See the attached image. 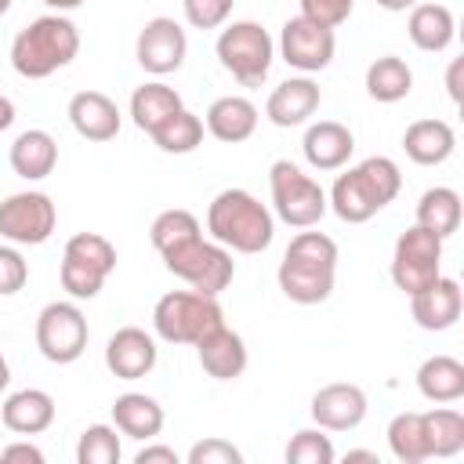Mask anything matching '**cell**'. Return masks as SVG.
<instances>
[{"mask_svg": "<svg viewBox=\"0 0 464 464\" xmlns=\"http://www.w3.org/2000/svg\"><path fill=\"white\" fill-rule=\"evenodd\" d=\"M399 188H402L399 163L392 156H366L362 163L337 174V181L326 196V207L344 225H362L377 210H384L399 196Z\"/></svg>", "mask_w": 464, "mask_h": 464, "instance_id": "6da1fadb", "label": "cell"}, {"mask_svg": "<svg viewBox=\"0 0 464 464\" xmlns=\"http://www.w3.org/2000/svg\"><path fill=\"white\" fill-rule=\"evenodd\" d=\"M276 279L294 304H323L337 279V243L326 232H297L279 261Z\"/></svg>", "mask_w": 464, "mask_h": 464, "instance_id": "7a4b0ae2", "label": "cell"}, {"mask_svg": "<svg viewBox=\"0 0 464 464\" xmlns=\"http://www.w3.org/2000/svg\"><path fill=\"white\" fill-rule=\"evenodd\" d=\"M207 232L236 254H261L272 246L276 218L246 188H221L207 207Z\"/></svg>", "mask_w": 464, "mask_h": 464, "instance_id": "3957f363", "label": "cell"}, {"mask_svg": "<svg viewBox=\"0 0 464 464\" xmlns=\"http://www.w3.org/2000/svg\"><path fill=\"white\" fill-rule=\"evenodd\" d=\"M80 54V29L65 14H40L11 40V65L25 80H47Z\"/></svg>", "mask_w": 464, "mask_h": 464, "instance_id": "277c9868", "label": "cell"}, {"mask_svg": "<svg viewBox=\"0 0 464 464\" xmlns=\"http://www.w3.org/2000/svg\"><path fill=\"white\" fill-rule=\"evenodd\" d=\"M221 323H225V312L218 297L199 290H170L152 308V330L167 344H196Z\"/></svg>", "mask_w": 464, "mask_h": 464, "instance_id": "5b68a950", "label": "cell"}, {"mask_svg": "<svg viewBox=\"0 0 464 464\" xmlns=\"http://www.w3.org/2000/svg\"><path fill=\"white\" fill-rule=\"evenodd\" d=\"M218 62L225 72H232V80H239L243 87H261L268 80L272 58H276V44L268 36V29L261 22H232L218 33Z\"/></svg>", "mask_w": 464, "mask_h": 464, "instance_id": "8992f818", "label": "cell"}, {"mask_svg": "<svg viewBox=\"0 0 464 464\" xmlns=\"http://www.w3.org/2000/svg\"><path fill=\"white\" fill-rule=\"evenodd\" d=\"M268 192H272L276 218L286 221L290 228H312L330 210L323 185L290 160H276L268 167Z\"/></svg>", "mask_w": 464, "mask_h": 464, "instance_id": "52a82bcc", "label": "cell"}, {"mask_svg": "<svg viewBox=\"0 0 464 464\" xmlns=\"http://www.w3.org/2000/svg\"><path fill=\"white\" fill-rule=\"evenodd\" d=\"M112 268H116V246L98 232H76L62 250V272H58L62 290L76 301H91L102 294Z\"/></svg>", "mask_w": 464, "mask_h": 464, "instance_id": "ba28073f", "label": "cell"}, {"mask_svg": "<svg viewBox=\"0 0 464 464\" xmlns=\"http://www.w3.org/2000/svg\"><path fill=\"white\" fill-rule=\"evenodd\" d=\"M163 265H167V272H174L178 279H185L192 290L210 294V297H218L221 290H228L232 279H236L232 250L221 246V243H214V239H203V236H196L185 246L163 254Z\"/></svg>", "mask_w": 464, "mask_h": 464, "instance_id": "9c48e42d", "label": "cell"}, {"mask_svg": "<svg viewBox=\"0 0 464 464\" xmlns=\"http://www.w3.org/2000/svg\"><path fill=\"white\" fill-rule=\"evenodd\" d=\"M87 315L80 312L76 301H51L40 308L36 315V348L47 362L54 366H69L83 355L87 348Z\"/></svg>", "mask_w": 464, "mask_h": 464, "instance_id": "30bf717a", "label": "cell"}, {"mask_svg": "<svg viewBox=\"0 0 464 464\" xmlns=\"http://www.w3.org/2000/svg\"><path fill=\"white\" fill-rule=\"evenodd\" d=\"M442 276V239L420 225H410L392 250V283L410 297Z\"/></svg>", "mask_w": 464, "mask_h": 464, "instance_id": "8fae6325", "label": "cell"}, {"mask_svg": "<svg viewBox=\"0 0 464 464\" xmlns=\"http://www.w3.org/2000/svg\"><path fill=\"white\" fill-rule=\"evenodd\" d=\"M58 225V210L47 192H14L0 199V239L14 246H40L51 239Z\"/></svg>", "mask_w": 464, "mask_h": 464, "instance_id": "7c38bea8", "label": "cell"}, {"mask_svg": "<svg viewBox=\"0 0 464 464\" xmlns=\"http://www.w3.org/2000/svg\"><path fill=\"white\" fill-rule=\"evenodd\" d=\"M334 51H337V36L334 29L304 18V14H294L283 22V33H279V58L312 76V72H323L330 62H334Z\"/></svg>", "mask_w": 464, "mask_h": 464, "instance_id": "4fadbf2b", "label": "cell"}, {"mask_svg": "<svg viewBox=\"0 0 464 464\" xmlns=\"http://www.w3.org/2000/svg\"><path fill=\"white\" fill-rule=\"evenodd\" d=\"M185 54H188V36L167 14L149 18L141 25L138 40H134V58H138V65L149 76H170V72H178L185 65Z\"/></svg>", "mask_w": 464, "mask_h": 464, "instance_id": "5bb4252c", "label": "cell"}, {"mask_svg": "<svg viewBox=\"0 0 464 464\" xmlns=\"http://www.w3.org/2000/svg\"><path fill=\"white\" fill-rule=\"evenodd\" d=\"M366 392L359 384H348V381H334V384H323L315 395H312V420L323 428V431H352L366 420Z\"/></svg>", "mask_w": 464, "mask_h": 464, "instance_id": "9a60e30c", "label": "cell"}, {"mask_svg": "<svg viewBox=\"0 0 464 464\" xmlns=\"http://www.w3.org/2000/svg\"><path fill=\"white\" fill-rule=\"evenodd\" d=\"M464 312V290L457 279L450 276H439L435 283H428L424 290L410 294V315L420 330H431V334H442L450 326H457Z\"/></svg>", "mask_w": 464, "mask_h": 464, "instance_id": "2e32d148", "label": "cell"}, {"mask_svg": "<svg viewBox=\"0 0 464 464\" xmlns=\"http://www.w3.org/2000/svg\"><path fill=\"white\" fill-rule=\"evenodd\" d=\"M160 359V348H156V337L145 334L141 326H120L109 344H105V366L112 377L120 381H138V377H149L152 366Z\"/></svg>", "mask_w": 464, "mask_h": 464, "instance_id": "e0dca14e", "label": "cell"}, {"mask_svg": "<svg viewBox=\"0 0 464 464\" xmlns=\"http://www.w3.org/2000/svg\"><path fill=\"white\" fill-rule=\"evenodd\" d=\"M196 355H199L203 373L214 377V381H236V377H243V370L250 362L246 341L236 330H228L225 323L214 326L207 337L196 341Z\"/></svg>", "mask_w": 464, "mask_h": 464, "instance_id": "ac0fdd59", "label": "cell"}, {"mask_svg": "<svg viewBox=\"0 0 464 464\" xmlns=\"http://www.w3.org/2000/svg\"><path fill=\"white\" fill-rule=\"evenodd\" d=\"M69 123L87 141H112L120 134V109L102 91H76L69 98Z\"/></svg>", "mask_w": 464, "mask_h": 464, "instance_id": "d6986e66", "label": "cell"}, {"mask_svg": "<svg viewBox=\"0 0 464 464\" xmlns=\"http://www.w3.org/2000/svg\"><path fill=\"white\" fill-rule=\"evenodd\" d=\"M301 152L312 170H341L355 152V134L337 120H319L304 130Z\"/></svg>", "mask_w": 464, "mask_h": 464, "instance_id": "ffe728a7", "label": "cell"}, {"mask_svg": "<svg viewBox=\"0 0 464 464\" xmlns=\"http://www.w3.org/2000/svg\"><path fill=\"white\" fill-rule=\"evenodd\" d=\"M319 83L312 76H290L283 80L268 102H265V116L276 123V127H301L308 123V116L319 109Z\"/></svg>", "mask_w": 464, "mask_h": 464, "instance_id": "44dd1931", "label": "cell"}, {"mask_svg": "<svg viewBox=\"0 0 464 464\" xmlns=\"http://www.w3.org/2000/svg\"><path fill=\"white\" fill-rule=\"evenodd\" d=\"M203 127L210 138H218L225 145H239L257 130V105L243 94H221L210 102Z\"/></svg>", "mask_w": 464, "mask_h": 464, "instance_id": "7402d4cb", "label": "cell"}, {"mask_svg": "<svg viewBox=\"0 0 464 464\" xmlns=\"http://www.w3.org/2000/svg\"><path fill=\"white\" fill-rule=\"evenodd\" d=\"M0 420L14 435H40L54 424V399L44 388H22L11 392L0 406Z\"/></svg>", "mask_w": 464, "mask_h": 464, "instance_id": "603a6c76", "label": "cell"}, {"mask_svg": "<svg viewBox=\"0 0 464 464\" xmlns=\"http://www.w3.org/2000/svg\"><path fill=\"white\" fill-rule=\"evenodd\" d=\"M163 406L145 395V392H123L112 399V424L120 435L127 439H138V442H149L163 431Z\"/></svg>", "mask_w": 464, "mask_h": 464, "instance_id": "cb8c5ba5", "label": "cell"}, {"mask_svg": "<svg viewBox=\"0 0 464 464\" xmlns=\"http://www.w3.org/2000/svg\"><path fill=\"white\" fill-rule=\"evenodd\" d=\"M402 149L417 167H439L453 156L457 149V134L446 120H413L402 134Z\"/></svg>", "mask_w": 464, "mask_h": 464, "instance_id": "d4e9b609", "label": "cell"}, {"mask_svg": "<svg viewBox=\"0 0 464 464\" xmlns=\"http://www.w3.org/2000/svg\"><path fill=\"white\" fill-rule=\"evenodd\" d=\"M7 163H11V170H14L18 178H25V181H44V178L54 170V163H58V141H54L47 130L29 127V130H22V134L11 141Z\"/></svg>", "mask_w": 464, "mask_h": 464, "instance_id": "484cf974", "label": "cell"}, {"mask_svg": "<svg viewBox=\"0 0 464 464\" xmlns=\"http://www.w3.org/2000/svg\"><path fill=\"white\" fill-rule=\"evenodd\" d=\"M406 33H410L413 47H420L428 54H439L453 44L457 22H453V11L446 4H413L410 18H406Z\"/></svg>", "mask_w": 464, "mask_h": 464, "instance_id": "4316f807", "label": "cell"}, {"mask_svg": "<svg viewBox=\"0 0 464 464\" xmlns=\"http://www.w3.org/2000/svg\"><path fill=\"white\" fill-rule=\"evenodd\" d=\"M181 109H185L181 94L170 83H163V80H149V83L134 87V94H130V120L145 134H152L160 123H167Z\"/></svg>", "mask_w": 464, "mask_h": 464, "instance_id": "83f0119b", "label": "cell"}, {"mask_svg": "<svg viewBox=\"0 0 464 464\" xmlns=\"http://www.w3.org/2000/svg\"><path fill=\"white\" fill-rule=\"evenodd\" d=\"M417 392L428 402H457L464 399V362L453 355H428L417 366Z\"/></svg>", "mask_w": 464, "mask_h": 464, "instance_id": "f1b7e54d", "label": "cell"}, {"mask_svg": "<svg viewBox=\"0 0 464 464\" xmlns=\"http://www.w3.org/2000/svg\"><path fill=\"white\" fill-rule=\"evenodd\" d=\"M413 91V69L399 54H381L366 65V94L373 102L395 105Z\"/></svg>", "mask_w": 464, "mask_h": 464, "instance_id": "f546056e", "label": "cell"}, {"mask_svg": "<svg viewBox=\"0 0 464 464\" xmlns=\"http://www.w3.org/2000/svg\"><path fill=\"white\" fill-rule=\"evenodd\" d=\"M460 192L450 185H435L417 199V225L435 232L439 239H450L460 228Z\"/></svg>", "mask_w": 464, "mask_h": 464, "instance_id": "4dcf8cb0", "label": "cell"}, {"mask_svg": "<svg viewBox=\"0 0 464 464\" xmlns=\"http://www.w3.org/2000/svg\"><path fill=\"white\" fill-rule=\"evenodd\" d=\"M388 450L402 464H420L428 460V431H424V413L402 410L388 420Z\"/></svg>", "mask_w": 464, "mask_h": 464, "instance_id": "1f68e13d", "label": "cell"}, {"mask_svg": "<svg viewBox=\"0 0 464 464\" xmlns=\"http://www.w3.org/2000/svg\"><path fill=\"white\" fill-rule=\"evenodd\" d=\"M428 453L431 457H457L464 450V413L453 406H435L424 413Z\"/></svg>", "mask_w": 464, "mask_h": 464, "instance_id": "d6a6232c", "label": "cell"}, {"mask_svg": "<svg viewBox=\"0 0 464 464\" xmlns=\"http://www.w3.org/2000/svg\"><path fill=\"white\" fill-rule=\"evenodd\" d=\"M203 120L196 116V112H188V109H181V112H174L167 123H160L149 138L156 141V149L160 152H170V156H185V152H196L199 145H203Z\"/></svg>", "mask_w": 464, "mask_h": 464, "instance_id": "836d02e7", "label": "cell"}, {"mask_svg": "<svg viewBox=\"0 0 464 464\" xmlns=\"http://www.w3.org/2000/svg\"><path fill=\"white\" fill-rule=\"evenodd\" d=\"M196 236H203L199 218H196L192 210H181V207L160 210V214L152 218V228H149V239H152V246L160 250V257L170 254V250H178V246H185V243L196 239Z\"/></svg>", "mask_w": 464, "mask_h": 464, "instance_id": "e575fe53", "label": "cell"}, {"mask_svg": "<svg viewBox=\"0 0 464 464\" xmlns=\"http://www.w3.org/2000/svg\"><path fill=\"white\" fill-rule=\"evenodd\" d=\"M123 457L116 424H91L80 431L76 442V464H116Z\"/></svg>", "mask_w": 464, "mask_h": 464, "instance_id": "d590c367", "label": "cell"}, {"mask_svg": "<svg viewBox=\"0 0 464 464\" xmlns=\"http://www.w3.org/2000/svg\"><path fill=\"white\" fill-rule=\"evenodd\" d=\"M334 460H337V450L319 424L294 431V439L286 442V464H334Z\"/></svg>", "mask_w": 464, "mask_h": 464, "instance_id": "8d00e7d4", "label": "cell"}, {"mask_svg": "<svg viewBox=\"0 0 464 464\" xmlns=\"http://www.w3.org/2000/svg\"><path fill=\"white\" fill-rule=\"evenodd\" d=\"M232 4L236 0H181V11L192 29H221L232 14Z\"/></svg>", "mask_w": 464, "mask_h": 464, "instance_id": "74e56055", "label": "cell"}, {"mask_svg": "<svg viewBox=\"0 0 464 464\" xmlns=\"http://www.w3.org/2000/svg\"><path fill=\"white\" fill-rule=\"evenodd\" d=\"M29 279V265L25 257L18 254L14 243H0V297H11L25 286Z\"/></svg>", "mask_w": 464, "mask_h": 464, "instance_id": "f35d334b", "label": "cell"}, {"mask_svg": "<svg viewBox=\"0 0 464 464\" xmlns=\"http://www.w3.org/2000/svg\"><path fill=\"white\" fill-rule=\"evenodd\" d=\"M185 460H188V464H243V453H239L228 439L210 435V439L196 442V446L188 450V457H185Z\"/></svg>", "mask_w": 464, "mask_h": 464, "instance_id": "ab89813d", "label": "cell"}, {"mask_svg": "<svg viewBox=\"0 0 464 464\" xmlns=\"http://www.w3.org/2000/svg\"><path fill=\"white\" fill-rule=\"evenodd\" d=\"M355 0H301V14L326 25V29H337L341 22H348Z\"/></svg>", "mask_w": 464, "mask_h": 464, "instance_id": "60d3db41", "label": "cell"}, {"mask_svg": "<svg viewBox=\"0 0 464 464\" xmlns=\"http://www.w3.org/2000/svg\"><path fill=\"white\" fill-rule=\"evenodd\" d=\"M0 460L4 464H44V450L33 442H11L0 450Z\"/></svg>", "mask_w": 464, "mask_h": 464, "instance_id": "b9f144b4", "label": "cell"}, {"mask_svg": "<svg viewBox=\"0 0 464 464\" xmlns=\"http://www.w3.org/2000/svg\"><path fill=\"white\" fill-rule=\"evenodd\" d=\"M134 464H178V453H174L170 446L152 442V446H141V450H138Z\"/></svg>", "mask_w": 464, "mask_h": 464, "instance_id": "7bdbcfd3", "label": "cell"}, {"mask_svg": "<svg viewBox=\"0 0 464 464\" xmlns=\"http://www.w3.org/2000/svg\"><path fill=\"white\" fill-rule=\"evenodd\" d=\"M460 69H464V62L453 58V62H450V72H446V91H450L453 102H460Z\"/></svg>", "mask_w": 464, "mask_h": 464, "instance_id": "ee69618b", "label": "cell"}, {"mask_svg": "<svg viewBox=\"0 0 464 464\" xmlns=\"http://www.w3.org/2000/svg\"><path fill=\"white\" fill-rule=\"evenodd\" d=\"M14 123V102L7 94H0V130H7Z\"/></svg>", "mask_w": 464, "mask_h": 464, "instance_id": "f6af8a7d", "label": "cell"}, {"mask_svg": "<svg viewBox=\"0 0 464 464\" xmlns=\"http://www.w3.org/2000/svg\"><path fill=\"white\" fill-rule=\"evenodd\" d=\"M344 460L352 464V460H366V464H377V453L373 450H348L344 453Z\"/></svg>", "mask_w": 464, "mask_h": 464, "instance_id": "bcb514c9", "label": "cell"}, {"mask_svg": "<svg viewBox=\"0 0 464 464\" xmlns=\"http://www.w3.org/2000/svg\"><path fill=\"white\" fill-rule=\"evenodd\" d=\"M40 4H47L51 11H76L83 0H40Z\"/></svg>", "mask_w": 464, "mask_h": 464, "instance_id": "7dc6e473", "label": "cell"}, {"mask_svg": "<svg viewBox=\"0 0 464 464\" xmlns=\"http://www.w3.org/2000/svg\"><path fill=\"white\" fill-rule=\"evenodd\" d=\"M417 0H377V7H384V11H406V7H413Z\"/></svg>", "mask_w": 464, "mask_h": 464, "instance_id": "c3c4849f", "label": "cell"}, {"mask_svg": "<svg viewBox=\"0 0 464 464\" xmlns=\"http://www.w3.org/2000/svg\"><path fill=\"white\" fill-rule=\"evenodd\" d=\"M11 384V366H7V355H4V348H0V392Z\"/></svg>", "mask_w": 464, "mask_h": 464, "instance_id": "681fc988", "label": "cell"}, {"mask_svg": "<svg viewBox=\"0 0 464 464\" xmlns=\"http://www.w3.org/2000/svg\"><path fill=\"white\" fill-rule=\"evenodd\" d=\"M11 11V0H0V14H7Z\"/></svg>", "mask_w": 464, "mask_h": 464, "instance_id": "f907efd6", "label": "cell"}]
</instances>
